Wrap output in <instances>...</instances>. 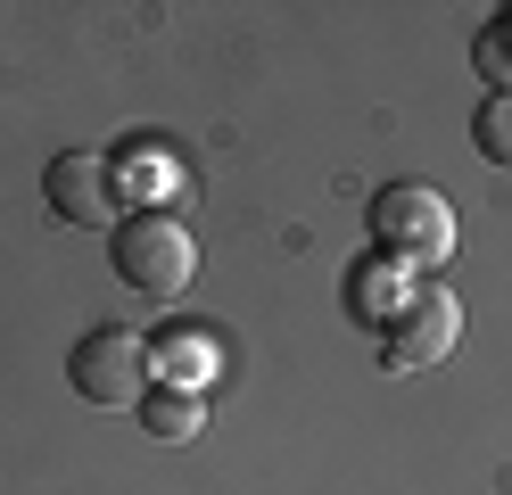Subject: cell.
Listing matches in <instances>:
<instances>
[{
    "label": "cell",
    "instance_id": "cell-1",
    "mask_svg": "<svg viewBox=\"0 0 512 495\" xmlns=\"http://www.w3.org/2000/svg\"><path fill=\"white\" fill-rule=\"evenodd\" d=\"M116 281H133L141 297H174L199 281V240H190V223L166 215V207H141L116 223Z\"/></svg>",
    "mask_w": 512,
    "mask_h": 495
},
{
    "label": "cell",
    "instance_id": "cell-2",
    "mask_svg": "<svg viewBox=\"0 0 512 495\" xmlns=\"http://www.w3.org/2000/svg\"><path fill=\"white\" fill-rule=\"evenodd\" d=\"M67 380H75L83 405H100V413H141V396H149V339L124 330V322L83 330L75 355H67Z\"/></svg>",
    "mask_w": 512,
    "mask_h": 495
},
{
    "label": "cell",
    "instance_id": "cell-7",
    "mask_svg": "<svg viewBox=\"0 0 512 495\" xmlns=\"http://www.w3.org/2000/svg\"><path fill=\"white\" fill-rule=\"evenodd\" d=\"M356 289H347V306H356V322H372V330H389L405 306H413V264H397V256H372V264H356V273H347Z\"/></svg>",
    "mask_w": 512,
    "mask_h": 495
},
{
    "label": "cell",
    "instance_id": "cell-4",
    "mask_svg": "<svg viewBox=\"0 0 512 495\" xmlns=\"http://www.w3.org/2000/svg\"><path fill=\"white\" fill-rule=\"evenodd\" d=\"M380 363H389V372H422V363H446L455 355V339H463V306H455V289L446 281H422L413 289V306L380 330Z\"/></svg>",
    "mask_w": 512,
    "mask_h": 495
},
{
    "label": "cell",
    "instance_id": "cell-10",
    "mask_svg": "<svg viewBox=\"0 0 512 495\" xmlns=\"http://www.w3.org/2000/svg\"><path fill=\"white\" fill-rule=\"evenodd\" d=\"M471 66H479L488 83H504V91H512V17H504V25H488V33L471 42Z\"/></svg>",
    "mask_w": 512,
    "mask_h": 495
},
{
    "label": "cell",
    "instance_id": "cell-6",
    "mask_svg": "<svg viewBox=\"0 0 512 495\" xmlns=\"http://www.w3.org/2000/svg\"><path fill=\"white\" fill-rule=\"evenodd\" d=\"M215 339H207V330H190V322H174V330H157V339H149V380L157 388H190V396H199L207 380H215Z\"/></svg>",
    "mask_w": 512,
    "mask_h": 495
},
{
    "label": "cell",
    "instance_id": "cell-8",
    "mask_svg": "<svg viewBox=\"0 0 512 495\" xmlns=\"http://www.w3.org/2000/svg\"><path fill=\"white\" fill-rule=\"evenodd\" d=\"M141 429H149V438H166V446L199 438V429H207V396H190V388H149V396H141Z\"/></svg>",
    "mask_w": 512,
    "mask_h": 495
},
{
    "label": "cell",
    "instance_id": "cell-9",
    "mask_svg": "<svg viewBox=\"0 0 512 495\" xmlns=\"http://www.w3.org/2000/svg\"><path fill=\"white\" fill-rule=\"evenodd\" d=\"M471 149L512 174V91H488V99H479V116H471Z\"/></svg>",
    "mask_w": 512,
    "mask_h": 495
},
{
    "label": "cell",
    "instance_id": "cell-5",
    "mask_svg": "<svg viewBox=\"0 0 512 495\" xmlns=\"http://www.w3.org/2000/svg\"><path fill=\"white\" fill-rule=\"evenodd\" d=\"M42 198H50V215H67V223H124L116 215V165L100 157V149H67L42 174Z\"/></svg>",
    "mask_w": 512,
    "mask_h": 495
},
{
    "label": "cell",
    "instance_id": "cell-3",
    "mask_svg": "<svg viewBox=\"0 0 512 495\" xmlns=\"http://www.w3.org/2000/svg\"><path fill=\"white\" fill-rule=\"evenodd\" d=\"M372 231H380V256L413 264V273H438L455 256V207L430 182H389L372 198Z\"/></svg>",
    "mask_w": 512,
    "mask_h": 495
}]
</instances>
